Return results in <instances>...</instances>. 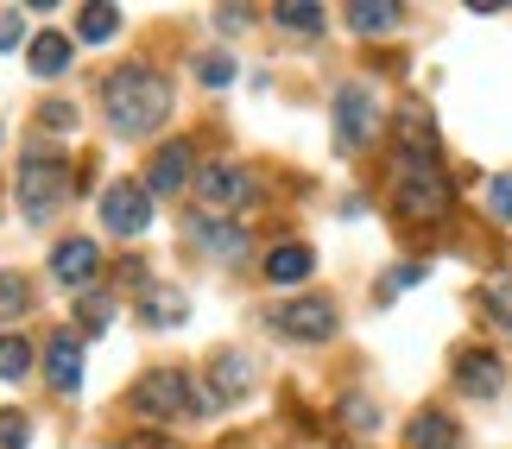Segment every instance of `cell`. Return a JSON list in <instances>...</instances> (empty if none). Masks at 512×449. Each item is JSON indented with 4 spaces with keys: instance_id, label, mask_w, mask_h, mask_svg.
<instances>
[{
    "instance_id": "5",
    "label": "cell",
    "mask_w": 512,
    "mask_h": 449,
    "mask_svg": "<svg viewBox=\"0 0 512 449\" xmlns=\"http://www.w3.org/2000/svg\"><path fill=\"white\" fill-rule=\"evenodd\" d=\"M329 108H336V146L342 152H367V140L380 133V95L367 83H342Z\"/></svg>"
},
{
    "instance_id": "32",
    "label": "cell",
    "mask_w": 512,
    "mask_h": 449,
    "mask_svg": "<svg viewBox=\"0 0 512 449\" xmlns=\"http://www.w3.org/2000/svg\"><path fill=\"white\" fill-rule=\"evenodd\" d=\"M38 121H45V127H76V108L70 102H45V108H38Z\"/></svg>"
},
{
    "instance_id": "11",
    "label": "cell",
    "mask_w": 512,
    "mask_h": 449,
    "mask_svg": "<svg viewBox=\"0 0 512 449\" xmlns=\"http://www.w3.org/2000/svg\"><path fill=\"white\" fill-rule=\"evenodd\" d=\"M253 380H260V361H253L247 348H222V355L209 361V393L215 399H247Z\"/></svg>"
},
{
    "instance_id": "13",
    "label": "cell",
    "mask_w": 512,
    "mask_h": 449,
    "mask_svg": "<svg viewBox=\"0 0 512 449\" xmlns=\"http://www.w3.org/2000/svg\"><path fill=\"white\" fill-rule=\"evenodd\" d=\"M190 165H196V159H190V146H184V140H165L159 152H152V165H146V178H140V184L152 190V197H177V190L190 184Z\"/></svg>"
},
{
    "instance_id": "4",
    "label": "cell",
    "mask_w": 512,
    "mask_h": 449,
    "mask_svg": "<svg viewBox=\"0 0 512 449\" xmlns=\"http://www.w3.org/2000/svg\"><path fill=\"white\" fill-rule=\"evenodd\" d=\"M399 165V184H392V216L399 222H443L449 216V184L437 159H392Z\"/></svg>"
},
{
    "instance_id": "16",
    "label": "cell",
    "mask_w": 512,
    "mask_h": 449,
    "mask_svg": "<svg viewBox=\"0 0 512 449\" xmlns=\"http://www.w3.org/2000/svg\"><path fill=\"white\" fill-rule=\"evenodd\" d=\"M70 57H76V38H64V32H38L26 45V64H32V76H45V83L70 70Z\"/></svg>"
},
{
    "instance_id": "20",
    "label": "cell",
    "mask_w": 512,
    "mask_h": 449,
    "mask_svg": "<svg viewBox=\"0 0 512 449\" xmlns=\"http://www.w3.org/2000/svg\"><path fill=\"white\" fill-rule=\"evenodd\" d=\"M76 317H83V336H102V329L114 323V298H108V291H83V298H76Z\"/></svg>"
},
{
    "instance_id": "17",
    "label": "cell",
    "mask_w": 512,
    "mask_h": 449,
    "mask_svg": "<svg viewBox=\"0 0 512 449\" xmlns=\"http://www.w3.org/2000/svg\"><path fill=\"white\" fill-rule=\"evenodd\" d=\"M456 443H462V431L449 412H418L405 424V449H456Z\"/></svg>"
},
{
    "instance_id": "3",
    "label": "cell",
    "mask_w": 512,
    "mask_h": 449,
    "mask_svg": "<svg viewBox=\"0 0 512 449\" xmlns=\"http://www.w3.org/2000/svg\"><path fill=\"white\" fill-rule=\"evenodd\" d=\"M70 190H76V171L57 146H32L26 159H19V216L32 228H45L57 209L70 203Z\"/></svg>"
},
{
    "instance_id": "21",
    "label": "cell",
    "mask_w": 512,
    "mask_h": 449,
    "mask_svg": "<svg viewBox=\"0 0 512 449\" xmlns=\"http://www.w3.org/2000/svg\"><path fill=\"white\" fill-rule=\"evenodd\" d=\"M26 374H32V348H26V336H0V380L19 386Z\"/></svg>"
},
{
    "instance_id": "2",
    "label": "cell",
    "mask_w": 512,
    "mask_h": 449,
    "mask_svg": "<svg viewBox=\"0 0 512 449\" xmlns=\"http://www.w3.org/2000/svg\"><path fill=\"white\" fill-rule=\"evenodd\" d=\"M127 405L146 424H184V418H209L222 399H215V393H196V380L184 374V367H152V374L133 380Z\"/></svg>"
},
{
    "instance_id": "12",
    "label": "cell",
    "mask_w": 512,
    "mask_h": 449,
    "mask_svg": "<svg viewBox=\"0 0 512 449\" xmlns=\"http://www.w3.org/2000/svg\"><path fill=\"white\" fill-rule=\"evenodd\" d=\"M45 380H51V393L57 399H70L76 386H83V336H51L45 342Z\"/></svg>"
},
{
    "instance_id": "29",
    "label": "cell",
    "mask_w": 512,
    "mask_h": 449,
    "mask_svg": "<svg viewBox=\"0 0 512 449\" xmlns=\"http://www.w3.org/2000/svg\"><path fill=\"white\" fill-rule=\"evenodd\" d=\"M13 45H26V13L0 7V51H13Z\"/></svg>"
},
{
    "instance_id": "31",
    "label": "cell",
    "mask_w": 512,
    "mask_h": 449,
    "mask_svg": "<svg viewBox=\"0 0 512 449\" xmlns=\"http://www.w3.org/2000/svg\"><path fill=\"white\" fill-rule=\"evenodd\" d=\"M424 279V266H392L386 279H380V298H392V291H405V285H418Z\"/></svg>"
},
{
    "instance_id": "10",
    "label": "cell",
    "mask_w": 512,
    "mask_h": 449,
    "mask_svg": "<svg viewBox=\"0 0 512 449\" xmlns=\"http://www.w3.org/2000/svg\"><path fill=\"white\" fill-rule=\"evenodd\" d=\"M456 386L468 399H500V386H506V367L494 348H462L456 355Z\"/></svg>"
},
{
    "instance_id": "14",
    "label": "cell",
    "mask_w": 512,
    "mask_h": 449,
    "mask_svg": "<svg viewBox=\"0 0 512 449\" xmlns=\"http://www.w3.org/2000/svg\"><path fill=\"white\" fill-rule=\"evenodd\" d=\"M190 241L203 247L209 260H228V266H234V260H247V247H253L241 222H209V216H196V222H190Z\"/></svg>"
},
{
    "instance_id": "25",
    "label": "cell",
    "mask_w": 512,
    "mask_h": 449,
    "mask_svg": "<svg viewBox=\"0 0 512 449\" xmlns=\"http://www.w3.org/2000/svg\"><path fill=\"white\" fill-rule=\"evenodd\" d=\"M272 19H279L285 32H304V38H317V32H323V7H279Z\"/></svg>"
},
{
    "instance_id": "23",
    "label": "cell",
    "mask_w": 512,
    "mask_h": 449,
    "mask_svg": "<svg viewBox=\"0 0 512 449\" xmlns=\"http://www.w3.org/2000/svg\"><path fill=\"white\" fill-rule=\"evenodd\" d=\"M26 304H32V285H26V272L0 266V317H19Z\"/></svg>"
},
{
    "instance_id": "9",
    "label": "cell",
    "mask_w": 512,
    "mask_h": 449,
    "mask_svg": "<svg viewBox=\"0 0 512 449\" xmlns=\"http://www.w3.org/2000/svg\"><path fill=\"white\" fill-rule=\"evenodd\" d=\"M95 272H102V247H95L89 234H70V241L51 247V279H57V285H83V291H89Z\"/></svg>"
},
{
    "instance_id": "19",
    "label": "cell",
    "mask_w": 512,
    "mask_h": 449,
    "mask_svg": "<svg viewBox=\"0 0 512 449\" xmlns=\"http://www.w3.org/2000/svg\"><path fill=\"white\" fill-rule=\"evenodd\" d=\"M140 323H152V329H171V323H184L190 317V304H184V291H146L140 304Z\"/></svg>"
},
{
    "instance_id": "18",
    "label": "cell",
    "mask_w": 512,
    "mask_h": 449,
    "mask_svg": "<svg viewBox=\"0 0 512 449\" xmlns=\"http://www.w3.org/2000/svg\"><path fill=\"white\" fill-rule=\"evenodd\" d=\"M114 32H121V7H108V0L76 7V38H83V45H108Z\"/></svg>"
},
{
    "instance_id": "22",
    "label": "cell",
    "mask_w": 512,
    "mask_h": 449,
    "mask_svg": "<svg viewBox=\"0 0 512 449\" xmlns=\"http://www.w3.org/2000/svg\"><path fill=\"white\" fill-rule=\"evenodd\" d=\"M342 424H348L354 437H373V431H380V405H373L367 393H348L342 399Z\"/></svg>"
},
{
    "instance_id": "1",
    "label": "cell",
    "mask_w": 512,
    "mask_h": 449,
    "mask_svg": "<svg viewBox=\"0 0 512 449\" xmlns=\"http://www.w3.org/2000/svg\"><path fill=\"white\" fill-rule=\"evenodd\" d=\"M102 114H108V127L121 133V140H146V133H159L171 121V76L140 64V57L121 64V70H108Z\"/></svg>"
},
{
    "instance_id": "30",
    "label": "cell",
    "mask_w": 512,
    "mask_h": 449,
    "mask_svg": "<svg viewBox=\"0 0 512 449\" xmlns=\"http://www.w3.org/2000/svg\"><path fill=\"white\" fill-rule=\"evenodd\" d=\"M196 76H203L209 89H228V83H234V64H228V57H203V64H196Z\"/></svg>"
},
{
    "instance_id": "34",
    "label": "cell",
    "mask_w": 512,
    "mask_h": 449,
    "mask_svg": "<svg viewBox=\"0 0 512 449\" xmlns=\"http://www.w3.org/2000/svg\"><path fill=\"white\" fill-rule=\"evenodd\" d=\"M127 449H171V443H152V437H140V443H127Z\"/></svg>"
},
{
    "instance_id": "28",
    "label": "cell",
    "mask_w": 512,
    "mask_h": 449,
    "mask_svg": "<svg viewBox=\"0 0 512 449\" xmlns=\"http://www.w3.org/2000/svg\"><path fill=\"white\" fill-rule=\"evenodd\" d=\"M26 443H32L26 412H0V449H26Z\"/></svg>"
},
{
    "instance_id": "7",
    "label": "cell",
    "mask_w": 512,
    "mask_h": 449,
    "mask_svg": "<svg viewBox=\"0 0 512 449\" xmlns=\"http://www.w3.org/2000/svg\"><path fill=\"white\" fill-rule=\"evenodd\" d=\"M102 228H108V234H121V241L146 234V228H152V190H146V184H133V178L108 184V190H102Z\"/></svg>"
},
{
    "instance_id": "33",
    "label": "cell",
    "mask_w": 512,
    "mask_h": 449,
    "mask_svg": "<svg viewBox=\"0 0 512 449\" xmlns=\"http://www.w3.org/2000/svg\"><path fill=\"white\" fill-rule=\"evenodd\" d=\"M247 19H253L247 7H222V13H215V26H222V32H241V26H247Z\"/></svg>"
},
{
    "instance_id": "26",
    "label": "cell",
    "mask_w": 512,
    "mask_h": 449,
    "mask_svg": "<svg viewBox=\"0 0 512 449\" xmlns=\"http://www.w3.org/2000/svg\"><path fill=\"white\" fill-rule=\"evenodd\" d=\"M487 216L494 222H512V171H500V178H487Z\"/></svg>"
},
{
    "instance_id": "8",
    "label": "cell",
    "mask_w": 512,
    "mask_h": 449,
    "mask_svg": "<svg viewBox=\"0 0 512 449\" xmlns=\"http://www.w3.org/2000/svg\"><path fill=\"white\" fill-rule=\"evenodd\" d=\"M196 197H203L209 209H247L253 197H260V178H253L247 165H228V159H215L196 171Z\"/></svg>"
},
{
    "instance_id": "24",
    "label": "cell",
    "mask_w": 512,
    "mask_h": 449,
    "mask_svg": "<svg viewBox=\"0 0 512 449\" xmlns=\"http://www.w3.org/2000/svg\"><path fill=\"white\" fill-rule=\"evenodd\" d=\"M348 26L361 32V38H373V32H392V26H399V7H348Z\"/></svg>"
},
{
    "instance_id": "15",
    "label": "cell",
    "mask_w": 512,
    "mask_h": 449,
    "mask_svg": "<svg viewBox=\"0 0 512 449\" xmlns=\"http://www.w3.org/2000/svg\"><path fill=\"white\" fill-rule=\"evenodd\" d=\"M310 272H317V253H310L304 241H279L266 253V279L272 285H304Z\"/></svg>"
},
{
    "instance_id": "27",
    "label": "cell",
    "mask_w": 512,
    "mask_h": 449,
    "mask_svg": "<svg viewBox=\"0 0 512 449\" xmlns=\"http://www.w3.org/2000/svg\"><path fill=\"white\" fill-rule=\"evenodd\" d=\"M481 304H487V317H494L506 336H512V279H500V285H487L481 291Z\"/></svg>"
},
{
    "instance_id": "6",
    "label": "cell",
    "mask_w": 512,
    "mask_h": 449,
    "mask_svg": "<svg viewBox=\"0 0 512 449\" xmlns=\"http://www.w3.org/2000/svg\"><path fill=\"white\" fill-rule=\"evenodd\" d=\"M272 329L291 336V342H329L342 329V317H336L329 298H285L279 310H272Z\"/></svg>"
}]
</instances>
